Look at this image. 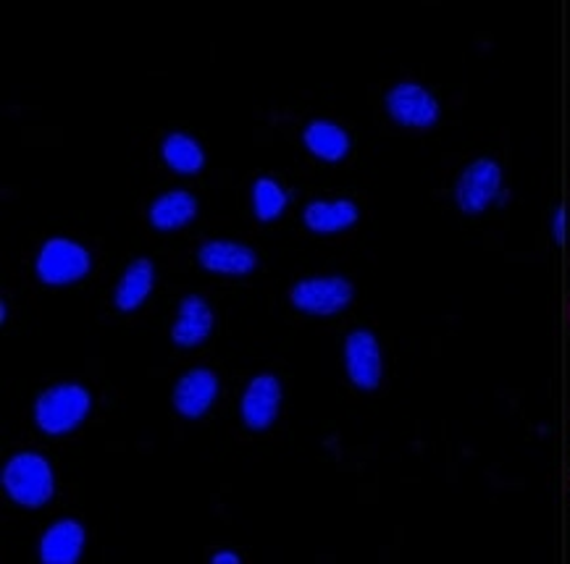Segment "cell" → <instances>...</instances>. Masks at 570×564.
I'll use <instances>...</instances> for the list:
<instances>
[{
	"mask_svg": "<svg viewBox=\"0 0 570 564\" xmlns=\"http://www.w3.org/2000/svg\"><path fill=\"white\" fill-rule=\"evenodd\" d=\"M3 488L21 507H42L53 496L56 483L48 459L35 452L11 457L3 467Z\"/></svg>",
	"mask_w": 570,
	"mask_h": 564,
	"instance_id": "cell-1",
	"label": "cell"
},
{
	"mask_svg": "<svg viewBox=\"0 0 570 564\" xmlns=\"http://www.w3.org/2000/svg\"><path fill=\"white\" fill-rule=\"evenodd\" d=\"M90 405V392L77 384H61L40 394L38 405H35V420L46 434L61 436L75 431L85 420Z\"/></svg>",
	"mask_w": 570,
	"mask_h": 564,
	"instance_id": "cell-2",
	"label": "cell"
},
{
	"mask_svg": "<svg viewBox=\"0 0 570 564\" xmlns=\"http://www.w3.org/2000/svg\"><path fill=\"white\" fill-rule=\"evenodd\" d=\"M38 276L48 287H66L90 274V253L71 239H48L38 255Z\"/></svg>",
	"mask_w": 570,
	"mask_h": 564,
	"instance_id": "cell-3",
	"label": "cell"
},
{
	"mask_svg": "<svg viewBox=\"0 0 570 564\" xmlns=\"http://www.w3.org/2000/svg\"><path fill=\"white\" fill-rule=\"evenodd\" d=\"M353 303V284L342 276L305 278L292 289V305L308 315H334Z\"/></svg>",
	"mask_w": 570,
	"mask_h": 564,
	"instance_id": "cell-4",
	"label": "cell"
},
{
	"mask_svg": "<svg viewBox=\"0 0 570 564\" xmlns=\"http://www.w3.org/2000/svg\"><path fill=\"white\" fill-rule=\"evenodd\" d=\"M502 185V171L494 160L481 158L476 164H471L458 179L455 187V202L458 208L468 216H476L481 210L489 208V202L494 200Z\"/></svg>",
	"mask_w": 570,
	"mask_h": 564,
	"instance_id": "cell-5",
	"label": "cell"
},
{
	"mask_svg": "<svg viewBox=\"0 0 570 564\" xmlns=\"http://www.w3.org/2000/svg\"><path fill=\"white\" fill-rule=\"evenodd\" d=\"M386 111L402 127L429 129L440 121V102L419 85H397L386 95Z\"/></svg>",
	"mask_w": 570,
	"mask_h": 564,
	"instance_id": "cell-6",
	"label": "cell"
},
{
	"mask_svg": "<svg viewBox=\"0 0 570 564\" xmlns=\"http://www.w3.org/2000/svg\"><path fill=\"white\" fill-rule=\"evenodd\" d=\"M345 363L347 376L357 389L374 392L382 380V352L379 342L371 332H353L345 342Z\"/></svg>",
	"mask_w": 570,
	"mask_h": 564,
	"instance_id": "cell-7",
	"label": "cell"
},
{
	"mask_svg": "<svg viewBox=\"0 0 570 564\" xmlns=\"http://www.w3.org/2000/svg\"><path fill=\"white\" fill-rule=\"evenodd\" d=\"M218 397V376L208 368H195L174 386V407L185 417H203Z\"/></svg>",
	"mask_w": 570,
	"mask_h": 564,
	"instance_id": "cell-8",
	"label": "cell"
},
{
	"mask_svg": "<svg viewBox=\"0 0 570 564\" xmlns=\"http://www.w3.org/2000/svg\"><path fill=\"white\" fill-rule=\"evenodd\" d=\"M282 384L274 376H258L250 380L243 397V420L250 431H266L279 415Z\"/></svg>",
	"mask_w": 570,
	"mask_h": 564,
	"instance_id": "cell-9",
	"label": "cell"
},
{
	"mask_svg": "<svg viewBox=\"0 0 570 564\" xmlns=\"http://www.w3.org/2000/svg\"><path fill=\"white\" fill-rule=\"evenodd\" d=\"M197 260H200V266L206 270L226 274V276H245L258 266V258H255L250 247L239 245V241H224V239L206 241V245L197 250Z\"/></svg>",
	"mask_w": 570,
	"mask_h": 564,
	"instance_id": "cell-10",
	"label": "cell"
},
{
	"mask_svg": "<svg viewBox=\"0 0 570 564\" xmlns=\"http://www.w3.org/2000/svg\"><path fill=\"white\" fill-rule=\"evenodd\" d=\"M214 328V313L203 297L189 295L179 303V318L171 328V339L181 349H193L210 336Z\"/></svg>",
	"mask_w": 570,
	"mask_h": 564,
	"instance_id": "cell-11",
	"label": "cell"
},
{
	"mask_svg": "<svg viewBox=\"0 0 570 564\" xmlns=\"http://www.w3.org/2000/svg\"><path fill=\"white\" fill-rule=\"evenodd\" d=\"M85 546V527L77 520H61L42 536L40 560L46 564H75Z\"/></svg>",
	"mask_w": 570,
	"mask_h": 564,
	"instance_id": "cell-12",
	"label": "cell"
},
{
	"mask_svg": "<svg viewBox=\"0 0 570 564\" xmlns=\"http://www.w3.org/2000/svg\"><path fill=\"white\" fill-rule=\"evenodd\" d=\"M153 281H156V268H153V263L148 258L131 263V266L124 270L119 287H116V297H114L116 310L121 313L137 310V307H140L153 291Z\"/></svg>",
	"mask_w": 570,
	"mask_h": 564,
	"instance_id": "cell-13",
	"label": "cell"
},
{
	"mask_svg": "<svg viewBox=\"0 0 570 564\" xmlns=\"http://www.w3.org/2000/svg\"><path fill=\"white\" fill-rule=\"evenodd\" d=\"M303 221L316 234H337L357 221V205L350 200H316L303 210Z\"/></svg>",
	"mask_w": 570,
	"mask_h": 564,
	"instance_id": "cell-14",
	"label": "cell"
},
{
	"mask_svg": "<svg viewBox=\"0 0 570 564\" xmlns=\"http://www.w3.org/2000/svg\"><path fill=\"white\" fill-rule=\"evenodd\" d=\"M197 216V200L189 192L174 189V192L160 195L150 208V224L158 231H174L181 226L193 224Z\"/></svg>",
	"mask_w": 570,
	"mask_h": 564,
	"instance_id": "cell-15",
	"label": "cell"
},
{
	"mask_svg": "<svg viewBox=\"0 0 570 564\" xmlns=\"http://www.w3.org/2000/svg\"><path fill=\"white\" fill-rule=\"evenodd\" d=\"M305 148H308L313 156L326 160V164H337L350 152V137L347 131L337 127V123L328 121H313L308 129L303 131Z\"/></svg>",
	"mask_w": 570,
	"mask_h": 564,
	"instance_id": "cell-16",
	"label": "cell"
},
{
	"mask_svg": "<svg viewBox=\"0 0 570 564\" xmlns=\"http://www.w3.org/2000/svg\"><path fill=\"white\" fill-rule=\"evenodd\" d=\"M164 160L171 171L177 174H197L206 166V152L193 137L187 135H169L164 139Z\"/></svg>",
	"mask_w": 570,
	"mask_h": 564,
	"instance_id": "cell-17",
	"label": "cell"
},
{
	"mask_svg": "<svg viewBox=\"0 0 570 564\" xmlns=\"http://www.w3.org/2000/svg\"><path fill=\"white\" fill-rule=\"evenodd\" d=\"M287 195H284V189L276 185L274 179H268V176H263V179L255 181L253 187V208H255V216H258V221L268 224L274 221V218H279L284 214V208H287Z\"/></svg>",
	"mask_w": 570,
	"mask_h": 564,
	"instance_id": "cell-18",
	"label": "cell"
},
{
	"mask_svg": "<svg viewBox=\"0 0 570 564\" xmlns=\"http://www.w3.org/2000/svg\"><path fill=\"white\" fill-rule=\"evenodd\" d=\"M214 564H222V562H229V564H237L239 562V556L234 554V552H218V554H214V560H210Z\"/></svg>",
	"mask_w": 570,
	"mask_h": 564,
	"instance_id": "cell-19",
	"label": "cell"
}]
</instances>
